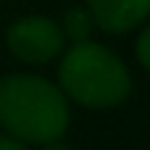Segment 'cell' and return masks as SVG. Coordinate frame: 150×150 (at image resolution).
<instances>
[{
    "label": "cell",
    "mask_w": 150,
    "mask_h": 150,
    "mask_svg": "<svg viewBox=\"0 0 150 150\" xmlns=\"http://www.w3.org/2000/svg\"><path fill=\"white\" fill-rule=\"evenodd\" d=\"M71 127V103L61 87L40 74L0 76V129L24 145H50Z\"/></svg>",
    "instance_id": "1"
},
{
    "label": "cell",
    "mask_w": 150,
    "mask_h": 150,
    "mask_svg": "<svg viewBox=\"0 0 150 150\" xmlns=\"http://www.w3.org/2000/svg\"><path fill=\"white\" fill-rule=\"evenodd\" d=\"M69 103L90 111H108L132 95L129 66L98 40L76 42L58 58V82Z\"/></svg>",
    "instance_id": "2"
},
{
    "label": "cell",
    "mask_w": 150,
    "mask_h": 150,
    "mask_svg": "<svg viewBox=\"0 0 150 150\" xmlns=\"http://www.w3.org/2000/svg\"><path fill=\"white\" fill-rule=\"evenodd\" d=\"M5 47L8 53L26 66H45L63 55L66 37L58 24V18L29 13L16 18L5 32Z\"/></svg>",
    "instance_id": "3"
},
{
    "label": "cell",
    "mask_w": 150,
    "mask_h": 150,
    "mask_svg": "<svg viewBox=\"0 0 150 150\" xmlns=\"http://www.w3.org/2000/svg\"><path fill=\"white\" fill-rule=\"evenodd\" d=\"M84 8L105 34H129L150 21V0H84Z\"/></svg>",
    "instance_id": "4"
},
{
    "label": "cell",
    "mask_w": 150,
    "mask_h": 150,
    "mask_svg": "<svg viewBox=\"0 0 150 150\" xmlns=\"http://www.w3.org/2000/svg\"><path fill=\"white\" fill-rule=\"evenodd\" d=\"M58 24H61L63 37H66L69 45L92 40V32L98 29L95 21H92V16H90V11H87L84 5H71V8H66V11L61 13Z\"/></svg>",
    "instance_id": "5"
},
{
    "label": "cell",
    "mask_w": 150,
    "mask_h": 150,
    "mask_svg": "<svg viewBox=\"0 0 150 150\" xmlns=\"http://www.w3.org/2000/svg\"><path fill=\"white\" fill-rule=\"evenodd\" d=\"M134 55H137V63L145 71H150V21L140 26V34L134 40Z\"/></svg>",
    "instance_id": "6"
},
{
    "label": "cell",
    "mask_w": 150,
    "mask_h": 150,
    "mask_svg": "<svg viewBox=\"0 0 150 150\" xmlns=\"http://www.w3.org/2000/svg\"><path fill=\"white\" fill-rule=\"evenodd\" d=\"M0 150H29V145H24V142H18V140H13L11 134H5V132H0Z\"/></svg>",
    "instance_id": "7"
},
{
    "label": "cell",
    "mask_w": 150,
    "mask_h": 150,
    "mask_svg": "<svg viewBox=\"0 0 150 150\" xmlns=\"http://www.w3.org/2000/svg\"><path fill=\"white\" fill-rule=\"evenodd\" d=\"M40 150H74L69 142H63V140H58V142H50V145H42Z\"/></svg>",
    "instance_id": "8"
}]
</instances>
